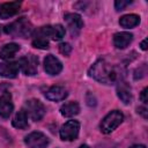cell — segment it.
I'll list each match as a JSON object with an SVG mask.
<instances>
[{
    "instance_id": "obj_1",
    "label": "cell",
    "mask_w": 148,
    "mask_h": 148,
    "mask_svg": "<svg viewBox=\"0 0 148 148\" xmlns=\"http://www.w3.org/2000/svg\"><path fill=\"white\" fill-rule=\"evenodd\" d=\"M117 67L112 66L105 60H97L89 69V76L99 83L111 84L120 81V75Z\"/></svg>"
},
{
    "instance_id": "obj_2",
    "label": "cell",
    "mask_w": 148,
    "mask_h": 148,
    "mask_svg": "<svg viewBox=\"0 0 148 148\" xmlns=\"http://www.w3.org/2000/svg\"><path fill=\"white\" fill-rule=\"evenodd\" d=\"M5 32L8 35H12L14 37H21V38H27L29 37L32 32H34V27L31 24V22L25 18V17H21L9 24H7L3 28Z\"/></svg>"
},
{
    "instance_id": "obj_3",
    "label": "cell",
    "mask_w": 148,
    "mask_h": 148,
    "mask_svg": "<svg viewBox=\"0 0 148 148\" xmlns=\"http://www.w3.org/2000/svg\"><path fill=\"white\" fill-rule=\"evenodd\" d=\"M123 120H124V114L118 110H113L109 112L101 121V125H99L101 131L104 134H109L112 131H114L123 123Z\"/></svg>"
},
{
    "instance_id": "obj_4",
    "label": "cell",
    "mask_w": 148,
    "mask_h": 148,
    "mask_svg": "<svg viewBox=\"0 0 148 148\" xmlns=\"http://www.w3.org/2000/svg\"><path fill=\"white\" fill-rule=\"evenodd\" d=\"M24 111L27 112V114L34 120V121H39L44 114H45V106L44 104L38 101V99H29L25 102L24 104Z\"/></svg>"
},
{
    "instance_id": "obj_5",
    "label": "cell",
    "mask_w": 148,
    "mask_h": 148,
    "mask_svg": "<svg viewBox=\"0 0 148 148\" xmlns=\"http://www.w3.org/2000/svg\"><path fill=\"white\" fill-rule=\"evenodd\" d=\"M80 132V123L77 120H68L60 128V139L64 141H73L77 139Z\"/></svg>"
},
{
    "instance_id": "obj_6",
    "label": "cell",
    "mask_w": 148,
    "mask_h": 148,
    "mask_svg": "<svg viewBox=\"0 0 148 148\" xmlns=\"http://www.w3.org/2000/svg\"><path fill=\"white\" fill-rule=\"evenodd\" d=\"M17 64L25 75H35L38 71V58L34 54H27L22 57Z\"/></svg>"
},
{
    "instance_id": "obj_7",
    "label": "cell",
    "mask_w": 148,
    "mask_h": 148,
    "mask_svg": "<svg viewBox=\"0 0 148 148\" xmlns=\"http://www.w3.org/2000/svg\"><path fill=\"white\" fill-rule=\"evenodd\" d=\"M37 35L43 37H51L53 40H60L65 36V28L61 24L44 25L38 29Z\"/></svg>"
},
{
    "instance_id": "obj_8",
    "label": "cell",
    "mask_w": 148,
    "mask_h": 148,
    "mask_svg": "<svg viewBox=\"0 0 148 148\" xmlns=\"http://www.w3.org/2000/svg\"><path fill=\"white\" fill-rule=\"evenodd\" d=\"M24 143L29 148H45L49 145V138L42 132H31L24 138Z\"/></svg>"
},
{
    "instance_id": "obj_9",
    "label": "cell",
    "mask_w": 148,
    "mask_h": 148,
    "mask_svg": "<svg viewBox=\"0 0 148 148\" xmlns=\"http://www.w3.org/2000/svg\"><path fill=\"white\" fill-rule=\"evenodd\" d=\"M44 69L50 75H58L62 69V64L54 56L47 54L44 59Z\"/></svg>"
},
{
    "instance_id": "obj_10",
    "label": "cell",
    "mask_w": 148,
    "mask_h": 148,
    "mask_svg": "<svg viewBox=\"0 0 148 148\" xmlns=\"http://www.w3.org/2000/svg\"><path fill=\"white\" fill-rule=\"evenodd\" d=\"M67 27L69 28L72 34H77L83 28V21L82 17L76 13H67L64 17Z\"/></svg>"
},
{
    "instance_id": "obj_11",
    "label": "cell",
    "mask_w": 148,
    "mask_h": 148,
    "mask_svg": "<svg viewBox=\"0 0 148 148\" xmlns=\"http://www.w3.org/2000/svg\"><path fill=\"white\" fill-rule=\"evenodd\" d=\"M21 2L20 1H12V2H5L0 6V18L7 20L15 14L20 12Z\"/></svg>"
},
{
    "instance_id": "obj_12",
    "label": "cell",
    "mask_w": 148,
    "mask_h": 148,
    "mask_svg": "<svg viewBox=\"0 0 148 148\" xmlns=\"http://www.w3.org/2000/svg\"><path fill=\"white\" fill-rule=\"evenodd\" d=\"M14 110V104L12 101V96L9 92H5L0 96V117L8 118Z\"/></svg>"
},
{
    "instance_id": "obj_13",
    "label": "cell",
    "mask_w": 148,
    "mask_h": 148,
    "mask_svg": "<svg viewBox=\"0 0 148 148\" xmlns=\"http://www.w3.org/2000/svg\"><path fill=\"white\" fill-rule=\"evenodd\" d=\"M18 64L15 61H5L0 64V75L7 79H14L18 74Z\"/></svg>"
},
{
    "instance_id": "obj_14",
    "label": "cell",
    "mask_w": 148,
    "mask_h": 148,
    "mask_svg": "<svg viewBox=\"0 0 148 148\" xmlns=\"http://www.w3.org/2000/svg\"><path fill=\"white\" fill-rule=\"evenodd\" d=\"M117 95L119 97V99L124 103V104H130L132 102V90L131 87L128 86V83H126L125 81H119L117 84Z\"/></svg>"
},
{
    "instance_id": "obj_15",
    "label": "cell",
    "mask_w": 148,
    "mask_h": 148,
    "mask_svg": "<svg viewBox=\"0 0 148 148\" xmlns=\"http://www.w3.org/2000/svg\"><path fill=\"white\" fill-rule=\"evenodd\" d=\"M68 92L67 90L61 87V86H52L51 88H49L45 92V97L50 101H54V102H58V101H62L67 97Z\"/></svg>"
},
{
    "instance_id": "obj_16",
    "label": "cell",
    "mask_w": 148,
    "mask_h": 148,
    "mask_svg": "<svg viewBox=\"0 0 148 148\" xmlns=\"http://www.w3.org/2000/svg\"><path fill=\"white\" fill-rule=\"evenodd\" d=\"M132 40H133V35L131 32L121 31V32H117L113 35V44L119 50L126 49L131 44Z\"/></svg>"
},
{
    "instance_id": "obj_17",
    "label": "cell",
    "mask_w": 148,
    "mask_h": 148,
    "mask_svg": "<svg viewBox=\"0 0 148 148\" xmlns=\"http://www.w3.org/2000/svg\"><path fill=\"white\" fill-rule=\"evenodd\" d=\"M12 124L15 128H20V130L28 127V114L24 111V109H22L15 113V116L12 120Z\"/></svg>"
},
{
    "instance_id": "obj_18",
    "label": "cell",
    "mask_w": 148,
    "mask_h": 148,
    "mask_svg": "<svg viewBox=\"0 0 148 148\" xmlns=\"http://www.w3.org/2000/svg\"><path fill=\"white\" fill-rule=\"evenodd\" d=\"M20 50V45L16 43H9L2 46V49L0 50V58L3 60H9L10 58H13L15 56V53Z\"/></svg>"
},
{
    "instance_id": "obj_19",
    "label": "cell",
    "mask_w": 148,
    "mask_h": 148,
    "mask_svg": "<svg viewBox=\"0 0 148 148\" xmlns=\"http://www.w3.org/2000/svg\"><path fill=\"white\" fill-rule=\"evenodd\" d=\"M140 23V16L136 14H126L120 17L119 24L123 28H134Z\"/></svg>"
},
{
    "instance_id": "obj_20",
    "label": "cell",
    "mask_w": 148,
    "mask_h": 148,
    "mask_svg": "<svg viewBox=\"0 0 148 148\" xmlns=\"http://www.w3.org/2000/svg\"><path fill=\"white\" fill-rule=\"evenodd\" d=\"M80 112V105L76 102H68L60 108V113L64 117H73Z\"/></svg>"
},
{
    "instance_id": "obj_21",
    "label": "cell",
    "mask_w": 148,
    "mask_h": 148,
    "mask_svg": "<svg viewBox=\"0 0 148 148\" xmlns=\"http://www.w3.org/2000/svg\"><path fill=\"white\" fill-rule=\"evenodd\" d=\"M32 45L36 47V49H42V50H45V49H49V40L43 37V36H36L32 40Z\"/></svg>"
},
{
    "instance_id": "obj_22",
    "label": "cell",
    "mask_w": 148,
    "mask_h": 148,
    "mask_svg": "<svg viewBox=\"0 0 148 148\" xmlns=\"http://www.w3.org/2000/svg\"><path fill=\"white\" fill-rule=\"evenodd\" d=\"M59 51L61 54L64 56H69L71 52H72V46L68 44V43H61L59 45Z\"/></svg>"
},
{
    "instance_id": "obj_23",
    "label": "cell",
    "mask_w": 148,
    "mask_h": 148,
    "mask_svg": "<svg viewBox=\"0 0 148 148\" xmlns=\"http://www.w3.org/2000/svg\"><path fill=\"white\" fill-rule=\"evenodd\" d=\"M130 3H132V1L130 0V1H123V0H117L116 2H114V7H116V9L117 10H123L126 6H128Z\"/></svg>"
},
{
    "instance_id": "obj_24",
    "label": "cell",
    "mask_w": 148,
    "mask_h": 148,
    "mask_svg": "<svg viewBox=\"0 0 148 148\" xmlns=\"http://www.w3.org/2000/svg\"><path fill=\"white\" fill-rule=\"evenodd\" d=\"M147 90H148V88L146 87V88H143V90L141 91V95H140V99L143 102V104H147L148 103V98H147Z\"/></svg>"
},
{
    "instance_id": "obj_25",
    "label": "cell",
    "mask_w": 148,
    "mask_h": 148,
    "mask_svg": "<svg viewBox=\"0 0 148 148\" xmlns=\"http://www.w3.org/2000/svg\"><path fill=\"white\" fill-rule=\"evenodd\" d=\"M138 112H139L140 114H142L143 118H147V117H148V114H147V109H146V108H142V106L138 108Z\"/></svg>"
},
{
    "instance_id": "obj_26",
    "label": "cell",
    "mask_w": 148,
    "mask_h": 148,
    "mask_svg": "<svg viewBox=\"0 0 148 148\" xmlns=\"http://www.w3.org/2000/svg\"><path fill=\"white\" fill-rule=\"evenodd\" d=\"M140 46H141V49H142L143 51H146V50H147V39H143V40L141 42Z\"/></svg>"
},
{
    "instance_id": "obj_27",
    "label": "cell",
    "mask_w": 148,
    "mask_h": 148,
    "mask_svg": "<svg viewBox=\"0 0 148 148\" xmlns=\"http://www.w3.org/2000/svg\"><path fill=\"white\" fill-rule=\"evenodd\" d=\"M131 148H146V146L145 145H134Z\"/></svg>"
},
{
    "instance_id": "obj_28",
    "label": "cell",
    "mask_w": 148,
    "mask_h": 148,
    "mask_svg": "<svg viewBox=\"0 0 148 148\" xmlns=\"http://www.w3.org/2000/svg\"><path fill=\"white\" fill-rule=\"evenodd\" d=\"M79 148H90V147H89L88 145H81V146H80Z\"/></svg>"
},
{
    "instance_id": "obj_29",
    "label": "cell",
    "mask_w": 148,
    "mask_h": 148,
    "mask_svg": "<svg viewBox=\"0 0 148 148\" xmlns=\"http://www.w3.org/2000/svg\"><path fill=\"white\" fill-rule=\"evenodd\" d=\"M1 31H2V27L0 25V34H1Z\"/></svg>"
}]
</instances>
